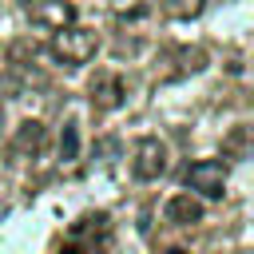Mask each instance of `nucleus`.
<instances>
[{
    "label": "nucleus",
    "mask_w": 254,
    "mask_h": 254,
    "mask_svg": "<svg viewBox=\"0 0 254 254\" xmlns=\"http://www.w3.org/2000/svg\"><path fill=\"white\" fill-rule=\"evenodd\" d=\"M48 52H52L60 64H67V67H79V64H87V60L99 52V36H95L91 28H79V24L71 20V24H64V28H56V36L48 40Z\"/></svg>",
    "instance_id": "f257e3e1"
},
{
    "label": "nucleus",
    "mask_w": 254,
    "mask_h": 254,
    "mask_svg": "<svg viewBox=\"0 0 254 254\" xmlns=\"http://www.w3.org/2000/svg\"><path fill=\"white\" fill-rule=\"evenodd\" d=\"M163 171H167V147H163V139L143 135L135 143V155H131V175L139 183H155Z\"/></svg>",
    "instance_id": "f03ea898"
},
{
    "label": "nucleus",
    "mask_w": 254,
    "mask_h": 254,
    "mask_svg": "<svg viewBox=\"0 0 254 254\" xmlns=\"http://www.w3.org/2000/svg\"><path fill=\"white\" fill-rule=\"evenodd\" d=\"M187 187L206 194V198H222L226 194V167L214 163V159H198L187 167Z\"/></svg>",
    "instance_id": "7ed1b4c3"
},
{
    "label": "nucleus",
    "mask_w": 254,
    "mask_h": 254,
    "mask_svg": "<svg viewBox=\"0 0 254 254\" xmlns=\"http://www.w3.org/2000/svg\"><path fill=\"white\" fill-rule=\"evenodd\" d=\"M123 79L115 75V71H95L91 75V83H87V99H91V107H99V111H115L119 103H123Z\"/></svg>",
    "instance_id": "20e7f679"
},
{
    "label": "nucleus",
    "mask_w": 254,
    "mask_h": 254,
    "mask_svg": "<svg viewBox=\"0 0 254 254\" xmlns=\"http://www.w3.org/2000/svg\"><path fill=\"white\" fill-rule=\"evenodd\" d=\"M28 16H32V24L56 32V28H64V24L75 20V4H71V0H36V4L28 8Z\"/></svg>",
    "instance_id": "39448f33"
},
{
    "label": "nucleus",
    "mask_w": 254,
    "mask_h": 254,
    "mask_svg": "<svg viewBox=\"0 0 254 254\" xmlns=\"http://www.w3.org/2000/svg\"><path fill=\"white\" fill-rule=\"evenodd\" d=\"M44 147V123H36V119H24L20 127H16V139H12V159H28V155H36Z\"/></svg>",
    "instance_id": "423d86ee"
},
{
    "label": "nucleus",
    "mask_w": 254,
    "mask_h": 254,
    "mask_svg": "<svg viewBox=\"0 0 254 254\" xmlns=\"http://www.w3.org/2000/svg\"><path fill=\"white\" fill-rule=\"evenodd\" d=\"M163 214H167V222H175V226H194V222H202V202L190 198V194H171Z\"/></svg>",
    "instance_id": "0eeeda50"
},
{
    "label": "nucleus",
    "mask_w": 254,
    "mask_h": 254,
    "mask_svg": "<svg viewBox=\"0 0 254 254\" xmlns=\"http://www.w3.org/2000/svg\"><path fill=\"white\" fill-rule=\"evenodd\" d=\"M222 155H230V159H250V127H246V123L230 127V135L222 139Z\"/></svg>",
    "instance_id": "6e6552de"
},
{
    "label": "nucleus",
    "mask_w": 254,
    "mask_h": 254,
    "mask_svg": "<svg viewBox=\"0 0 254 254\" xmlns=\"http://www.w3.org/2000/svg\"><path fill=\"white\" fill-rule=\"evenodd\" d=\"M60 159H64V163H75V159H79V123H64V135H60Z\"/></svg>",
    "instance_id": "1a4fd4ad"
},
{
    "label": "nucleus",
    "mask_w": 254,
    "mask_h": 254,
    "mask_svg": "<svg viewBox=\"0 0 254 254\" xmlns=\"http://www.w3.org/2000/svg\"><path fill=\"white\" fill-rule=\"evenodd\" d=\"M202 4H206V0H171V4H167V12L187 20V16H198V12H202Z\"/></svg>",
    "instance_id": "9d476101"
},
{
    "label": "nucleus",
    "mask_w": 254,
    "mask_h": 254,
    "mask_svg": "<svg viewBox=\"0 0 254 254\" xmlns=\"http://www.w3.org/2000/svg\"><path fill=\"white\" fill-rule=\"evenodd\" d=\"M64 254H83V250L79 246H64Z\"/></svg>",
    "instance_id": "9b49d317"
},
{
    "label": "nucleus",
    "mask_w": 254,
    "mask_h": 254,
    "mask_svg": "<svg viewBox=\"0 0 254 254\" xmlns=\"http://www.w3.org/2000/svg\"><path fill=\"white\" fill-rule=\"evenodd\" d=\"M167 254H187V250H183V246H175V250H167Z\"/></svg>",
    "instance_id": "f8f14e48"
},
{
    "label": "nucleus",
    "mask_w": 254,
    "mask_h": 254,
    "mask_svg": "<svg viewBox=\"0 0 254 254\" xmlns=\"http://www.w3.org/2000/svg\"><path fill=\"white\" fill-rule=\"evenodd\" d=\"M0 131H4V107H0Z\"/></svg>",
    "instance_id": "ddd939ff"
}]
</instances>
